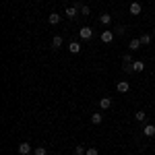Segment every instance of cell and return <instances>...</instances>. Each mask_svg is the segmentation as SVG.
<instances>
[{"mask_svg": "<svg viewBox=\"0 0 155 155\" xmlns=\"http://www.w3.org/2000/svg\"><path fill=\"white\" fill-rule=\"evenodd\" d=\"M122 68H124L126 72H130L132 71V64H130V62H124V64H122Z\"/></svg>", "mask_w": 155, "mask_h": 155, "instance_id": "obj_23", "label": "cell"}, {"mask_svg": "<svg viewBox=\"0 0 155 155\" xmlns=\"http://www.w3.org/2000/svg\"><path fill=\"white\" fill-rule=\"evenodd\" d=\"M62 44H64V39H62V35H54V37H52V48H54V50L62 48Z\"/></svg>", "mask_w": 155, "mask_h": 155, "instance_id": "obj_9", "label": "cell"}, {"mask_svg": "<svg viewBox=\"0 0 155 155\" xmlns=\"http://www.w3.org/2000/svg\"><path fill=\"white\" fill-rule=\"evenodd\" d=\"M132 71L134 72H143L145 71V62L143 60H134V62H132Z\"/></svg>", "mask_w": 155, "mask_h": 155, "instance_id": "obj_12", "label": "cell"}, {"mask_svg": "<svg viewBox=\"0 0 155 155\" xmlns=\"http://www.w3.org/2000/svg\"><path fill=\"white\" fill-rule=\"evenodd\" d=\"M33 155H48V151H46V147H37L33 149Z\"/></svg>", "mask_w": 155, "mask_h": 155, "instance_id": "obj_21", "label": "cell"}, {"mask_svg": "<svg viewBox=\"0 0 155 155\" xmlns=\"http://www.w3.org/2000/svg\"><path fill=\"white\" fill-rule=\"evenodd\" d=\"M114 35H116V33H114L112 29H104V31H101V35H99V39H101L104 44H112Z\"/></svg>", "mask_w": 155, "mask_h": 155, "instance_id": "obj_2", "label": "cell"}, {"mask_svg": "<svg viewBox=\"0 0 155 155\" xmlns=\"http://www.w3.org/2000/svg\"><path fill=\"white\" fill-rule=\"evenodd\" d=\"M99 107L101 110H110L112 107V97H101L99 99Z\"/></svg>", "mask_w": 155, "mask_h": 155, "instance_id": "obj_10", "label": "cell"}, {"mask_svg": "<svg viewBox=\"0 0 155 155\" xmlns=\"http://www.w3.org/2000/svg\"><path fill=\"white\" fill-rule=\"evenodd\" d=\"M68 52H71V54H79V52H81V44H79V41H71V44H68Z\"/></svg>", "mask_w": 155, "mask_h": 155, "instance_id": "obj_14", "label": "cell"}, {"mask_svg": "<svg viewBox=\"0 0 155 155\" xmlns=\"http://www.w3.org/2000/svg\"><path fill=\"white\" fill-rule=\"evenodd\" d=\"M141 46H143V44H141V39H139V37H132L130 41H128V48H130L132 52H134V50H139Z\"/></svg>", "mask_w": 155, "mask_h": 155, "instance_id": "obj_13", "label": "cell"}, {"mask_svg": "<svg viewBox=\"0 0 155 155\" xmlns=\"http://www.w3.org/2000/svg\"><path fill=\"white\" fill-rule=\"evenodd\" d=\"M141 11H143V6H141L139 2H130V6H128V12H130L132 17H139V15H141Z\"/></svg>", "mask_w": 155, "mask_h": 155, "instance_id": "obj_3", "label": "cell"}, {"mask_svg": "<svg viewBox=\"0 0 155 155\" xmlns=\"http://www.w3.org/2000/svg\"><path fill=\"white\" fill-rule=\"evenodd\" d=\"M139 39H141V44H143V46H149V44H151V39H153V35H149V33H143V35L139 37Z\"/></svg>", "mask_w": 155, "mask_h": 155, "instance_id": "obj_17", "label": "cell"}, {"mask_svg": "<svg viewBox=\"0 0 155 155\" xmlns=\"http://www.w3.org/2000/svg\"><path fill=\"white\" fill-rule=\"evenodd\" d=\"M64 15H66L68 19H77V15H79V8H77V6H68V8L64 11Z\"/></svg>", "mask_w": 155, "mask_h": 155, "instance_id": "obj_11", "label": "cell"}, {"mask_svg": "<svg viewBox=\"0 0 155 155\" xmlns=\"http://www.w3.org/2000/svg\"><path fill=\"white\" fill-rule=\"evenodd\" d=\"M134 118L139 120V122H147V114H145L143 110H139V112H137V114H134Z\"/></svg>", "mask_w": 155, "mask_h": 155, "instance_id": "obj_18", "label": "cell"}, {"mask_svg": "<svg viewBox=\"0 0 155 155\" xmlns=\"http://www.w3.org/2000/svg\"><path fill=\"white\" fill-rule=\"evenodd\" d=\"M85 155H99V151H97L95 147H89V149H87V153Z\"/></svg>", "mask_w": 155, "mask_h": 155, "instance_id": "obj_22", "label": "cell"}, {"mask_svg": "<svg viewBox=\"0 0 155 155\" xmlns=\"http://www.w3.org/2000/svg\"><path fill=\"white\" fill-rule=\"evenodd\" d=\"M60 19H62V15H60V12H50L48 23H50V25H58V23H60Z\"/></svg>", "mask_w": 155, "mask_h": 155, "instance_id": "obj_7", "label": "cell"}, {"mask_svg": "<svg viewBox=\"0 0 155 155\" xmlns=\"http://www.w3.org/2000/svg\"><path fill=\"white\" fill-rule=\"evenodd\" d=\"M17 149H19V153H21V155H29L31 151H33L29 143H19V147H17Z\"/></svg>", "mask_w": 155, "mask_h": 155, "instance_id": "obj_4", "label": "cell"}, {"mask_svg": "<svg viewBox=\"0 0 155 155\" xmlns=\"http://www.w3.org/2000/svg\"><path fill=\"white\" fill-rule=\"evenodd\" d=\"M99 23L101 25H112V15H110V12H101V15H99Z\"/></svg>", "mask_w": 155, "mask_h": 155, "instance_id": "obj_8", "label": "cell"}, {"mask_svg": "<svg viewBox=\"0 0 155 155\" xmlns=\"http://www.w3.org/2000/svg\"><path fill=\"white\" fill-rule=\"evenodd\" d=\"M79 37H81L83 41L91 39V37H93V29H91V27H81V29H79Z\"/></svg>", "mask_w": 155, "mask_h": 155, "instance_id": "obj_1", "label": "cell"}, {"mask_svg": "<svg viewBox=\"0 0 155 155\" xmlns=\"http://www.w3.org/2000/svg\"><path fill=\"white\" fill-rule=\"evenodd\" d=\"M153 35H155V29H153Z\"/></svg>", "mask_w": 155, "mask_h": 155, "instance_id": "obj_25", "label": "cell"}, {"mask_svg": "<svg viewBox=\"0 0 155 155\" xmlns=\"http://www.w3.org/2000/svg\"><path fill=\"white\" fill-rule=\"evenodd\" d=\"M116 89H118V93H128V89H130V83L128 81H120L116 85Z\"/></svg>", "mask_w": 155, "mask_h": 155, "instance_id": "obj_6", "label": "cell"}, {"mask_svg": "<svg viewBox=\"0 0 155 155\" xmlns=\"http://www.w3.org/2000/svg\"><path fill=\"white\" fill-rule=\"evenodd\" d=\"M74 6L81 11V15H83V17H89V15H91V8H89L87 4H81V6H79V4H74Z\"/></svg>", "mask_w": 155, "mask_h": 155, "instance_id": "obj_16", "label": "cell"}, {"mask_svg": "<svg viewBox=\"0 0 155 155\" xmlns=\"http://www.w3.org/2000/svg\"><path fill=\"white\" fill-rule=\"evenodd\" d=\"M74 153L77 155H85L87 153V147H85V145H77V147H74Z\"/></svg>", "mask_w": 155, "mask_h": 155, "instance_id": "obj_19", "label": "cell"}, {"mask_svg": "<svg viewBox=\"0 0 155 155\" xmlns=\"http://www.w3.org/2000/svg\"><path fill=\"white\" fill-rule=\"evenodd\" d=\"M143 134H145V137H149V139L155 137V124H145V126H143Z\"/></svg>", "mask_w": 155, "mask_h": 155, "instance_id": "obj_5", "label": "cell"}, {"mask_svg": "<svg viewBox=\"0 0 155 155\" xmlns=\"http://www.w3.org/2000/svg\"><path fill=\"white\" fill-rule=\"evenodd\" d=\"M124 62H130V64H132L134 60H132V56H130V54H126V56H124Z\"/></svg>", "mask_w": 155, "mask_h": 155, "instance_id": "obj_24", "label": "cell"}, {"mask_svg": "<svg viewBox=\"0 0 155 155\" xmlns=\"http://www.w3.org/2000/svg\"><path fill=\"white\" fill-rule=\"evenodd\" d=\"M91 122H93V124H101V122H104V116H101V112H93V114H91Z\"/></svg>", "mask_w": 155, "mask_h": 155, "instance_id": "obj_15", "label": "cell"}, {"mask_svg": "<svg viewBox=\"0 0 155 155\" xmlns=\"http://www.w3.org/2000/svg\"><path fill=\"white\" fill-rule=\"evenodd\" d=\"M114 33H116V35H124V33H126V27H124V25H118V27L114 29Z\"/></svg>", "mask_w": 155, "mask_h": 155, "instance_id": "obj_20", "label": "cell"}]
</instances>
